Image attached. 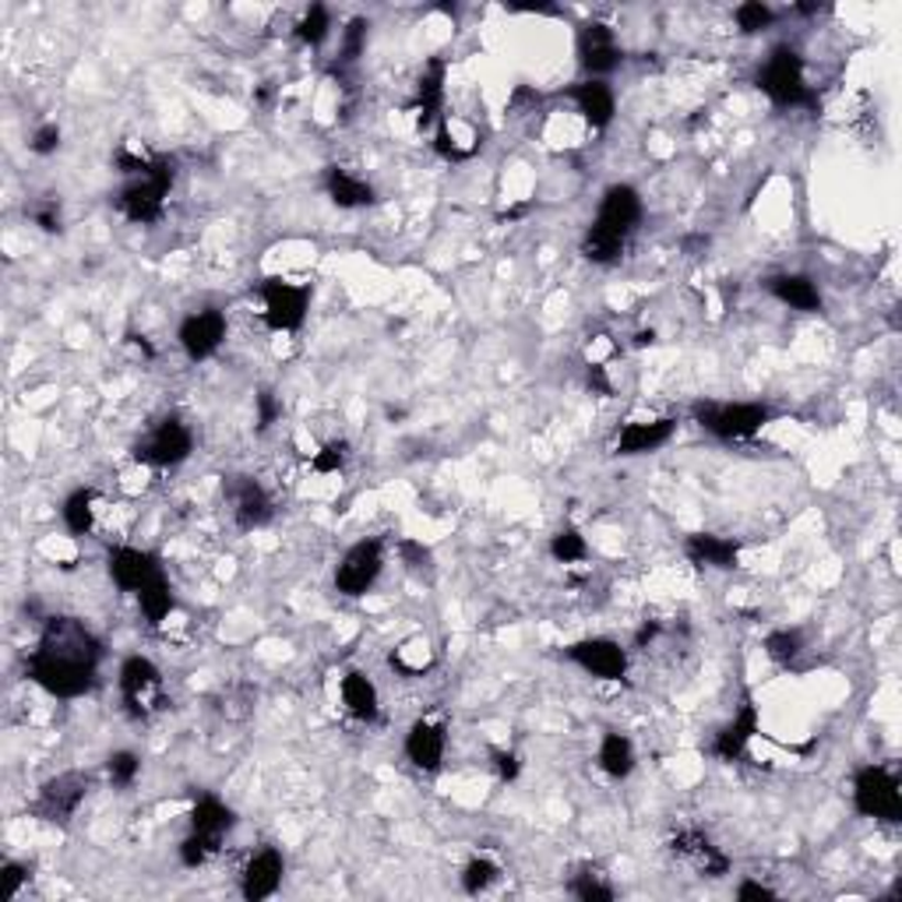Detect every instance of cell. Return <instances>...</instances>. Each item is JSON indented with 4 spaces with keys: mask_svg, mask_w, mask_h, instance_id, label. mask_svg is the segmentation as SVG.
<instances>
[{
    "mask_svg": "<svg viewBox=\"0 0 902 902\" xmlns=\"http://www.w3.org/2000/svg\"><path fill=\"white\" fill-rule=\"evenodd\" d=\"M345 462H350V444H345V441H328L324 448L315 451V459H310V470L321 473V476H332V473L342 470Z\"/></svg>",
    "mask_w": 902,
    "mask_h": 902,
    "instance_id": "obj_40",
    "label": "cell"
},
{
    "mask_svg": "<svg viewBox=\"0 0 902 902\" xmlns=\"http://www.w3.org/2000/svg\"><path fill=\"white\" fill-rule=\"evenodd\" d=\"M110 575H113V582L124 588V593H142V588L148 585V582H155L163 575V568L155 564V558L152 553H145V550H138V547H117L113 553H110Z\"/></svg>",
    "mask_w": 902,
    "mask_h": 902,
    "instance_id": "obj_17",
    "label": "cell"
},
{
    "mask_svg": "<svg viewBox=\"0 0 902 902\" xmlns=\"http://www.w3.org/2000/svg\"><path fill=\"white\" fill-rule=\"evenodd\" d=\"M61 148V128L57 124H43L36 134H32V152L36 155H54Z\"/></svg>",
    "mask_w": 902,
    "mask_h": 902,
    "instance_id": "obj_44",
    "label": "cell"
},
{
    "mask_svg": "<svg viewBox=\"0 0 902 902\" xmlns=\"http://www.w3.org/2000/svg\"><path fill=\"white\" fill-rule=\"evenodd\" d=\"M398 553H403V561H406L413 571H420V568L430 564V550H427L424 543H416V540H403V543H398Z\"/></svg>",
    "mask_w": 902,
    "mask_h": 902,
    "instance_id": "obj_47",
    "label": "cell"
},
{
    "mask_svg": "<svg viewBox=\"0 0 902 902\" xmlns=\"http://www.w3.org/2000/svg\"><path fill=\"white\" fill-rule=\"evenodd\" d=\"M564 656L571 659V663H579L585 673L600 676V681H624V676H628V652L610 638L575 641V646L564 649Z\"/></svg>",
    "mask_w": 902,
    "mask_h": 902,
    "instance_id": "obj_12",
    "label": "cell"
},
{
    "mask_svg": "<svg viewBox=\"0 0 902 902\" xmlns=\"http://www.w3.org/2000/svg\"><path fill=\"white\" fill-rule=\"evenodd\" d=\"M497 864L487 860V857H473L470 864H465V871H462V889L470 892V895H480V892H487L491 884L497 881Z\"/></svg>",
    "mask_w": 902,
    "mask_h": 902,
    "instance_id": "obj_34",
    "label": "cell"
},
{
    "mask_svg": "<svg viewBox=\"0 0 902 902\" xmlns=\"http://www.w3.org/2000/svg\"><path fill=\"white\" fill-rule=\"evenodd\" d=\"M670 854L676 860L691 864L698 875H708V878H719V875L730 871V860L719 854V846H713V839L702 836V832H695V828L676 832V836L670 839Z\"/></svg>",
    "mask_w": 902,
    "mask_h": 902,
    "instance_id": "obj_16",
    "label": "cell"
},
{
    "mask_svg": "<svg viewBox=\"0 0 902 902\" xmlns=\"http://www.w3.org/2000/svg\"><path fill=\"white\" fill-rule=\"evenodd\" d=\"M342 705H345V713H350L353 719H360V723H374L377 719V713H381L377 688L371 684L367 673L350 670V673L342 676Z\"/></svg>",
    "mask_w": 902,
    "mask_h": 902,
    "instance_id": "obj_25",
    "label": "cell"
},
{
    "mask_svg": "<svg viewBox=\"0 0 902 902\" xmlns=\"http://www.w3.org/2000/svg\"><path fill=\"white\" fill-rule=\"evenodd\" d=\"M656 635H659V624H656V620H652V624H646V628H641V631H638V638H635V641H638V649H646Z\"/></svg>",
    "mask_w": 902,
    "mask_h": 902,
    "instance_id": "obj_50",
    "label": "cell"
},
{
    "mask_svg": "<svg viewBox=\"0 0 902 902\" xmlns=\"http://www.w3.org/2000/svg\"><path fill=\"white\" fill-rule=\"evenodd\" d=\"M381 568H385V547H381V540H363L339 561L336 588L342 596H363L377 582Z\"/></svg>",
    "mask_w": 902,
    "mask_h": 902,
    "instance_id": "obj_10",
    "label": "cell"
},
{
    "mask_svg": "<svg viewBox=\"0 0 902 902\" xmlns=\"http://www.w3.org/2000/svg\"><path fill=\"white\" fill-rule=\"evenodd\" d=\"M673 433H676L673 416H659V420H631L617 433L614 451L617 455H646V451L663 448Z\"/></svg>",
    "mask_w": 902,
    "mask_h": 902,
    "instance_id": "obj_19",
    "label": "cell"
},
{
    "mask_svg": "<svg viewBox=\"0 0 902 902\" xmlns=\"http://www.w3.org/2000/svg\"><path fill=\"white\" fill-rule=\"evenodd\" d=\"M734 19H737V29L744 32V36H755V32H766L776 22V14L769 4H761V0H748V4H740L734 11Z\"/></svg>",
    "mask_w": 902,
    "mask_h": 902,
    "instance_id": "obj_37",
    "label": "cell"
},
{
    "mask_svg": "<svg viewBox=\"0 0 902 902\" xmlns=\"http://www.w3.org/2000/svg\"><path fill=\"white\" fill-rule=\"evenodd\" d=\"M737 899H776V892L769 889V884H758V881H744L740 889H737Z\"/></svg>",
    "mask_w": 902,
    "mask_h": 902,
    "instance_id": "obj_49",
    "label": "cell"
},
{
    "mask_svg": "<svg viewBox=\"0 0 902 902\" xmlns=\"http://www.w3.org/2000/svg\"><path fill=\"white\" fill-rule=\"evenodd\" d=\"M579 64L593 78H603V75L617 72L620 46H617V36H614L610 25H603V22L582 25V32H579Z\"/></svg>",
    "mask_w": 902,
    "mask_h": 902,
    "instance_id": "obj_13",
    "label": "cell"
},
{
    "mask_svg": "<svg viewBox=\"0 0 902 902\" xmlns=\"http://www.w3.org/2000/svg\"><path fill=\"white\" fill-rule=\"evenodd\" d=\"M600 769H603L606 776H614V779L631 776V769H635V748H631V740H628V737H620V734H606L603 744H600Z\"/></svg>",
    "mask_w": 902,
    "mask_h": 902,
    "instance_id": "obj_30",
    "label": "cell"
},
{
    "mask_svg": "<svg viewBox=\"0 0 902 902\" xmlns=\"http://www.w3.org/2000/svg\"><path fill=\"white\" fill-rule=\"evenodd\" d=\"M758 89L766 92L776 107H814L818 96L804 78V61L790 46H776L769 61L758 72Z\"/></svg>",
    "mask_w": 902,
    "mask_h": 902,
    "instance_id": "obj_3",
    "label": "cell"
},
{
    "mask_svg": "<svg viewBox=\"0 0 902 902\" xmlns=\"http://www.w3.org/2000/svg\"><path fill=\"white\" fill-rule=\"evenodd\" d=\"M684 553L691 558V564H698V568H719V571H730V568H737L740 547H737V540H726V536L695 532V536H688Z\"/></svg>",
    "mask_w": 902,
    "mask_h": 902,
    "instance_id": "obj_22",
    "label": "cell"
},
{
    "mask_svg": "<svg viewBox=\"0 0 902 902\" xmlns=\"http://www.w3.org/2000/svg\"><path fill=\"white\" fill-rule=\"evenodd\" d=\"M283 875H286L283 854L279 849L265 846L244 864V875H240V892H244V899H251V902H262V899L279 892Z\"/></svg>",
    "mask_w": 902,
    "mask_h": 902,
    "instance_id": "obj_15",
    "label": "cell"
},
{
    "mask_svg": "<svg viewBox=\"0 0 902 902\" xmlns=\"http://www.w3.org/2000/svg\"><path fill=\"white\" fill-rule=\"evenodd\" d=\"M695 424L723 441H744L772 420V409L761 403H695L691 406Z\"/></svg>",
    "mask_w": 902,
    "mask_h": 902,
    "instance_id": "obj_4",
    "label": "cell"
},
{
    "mask_svg": "<svg viewBox=\"0 0 902 902\" xmlns=\"http://www.w3.org/2000/svg\"><path fill=\"white\" fill-rule=\"evenodd\" d=\"M177 339L190 360H208L226 339V315L216 307H205V310H198V315L184 318Z\"/></svg>",
    "mask_w": 902,
    "mask_h": 902,
    "instance_id": "obj_14",
    "label": "cell"
},
{
    "mask_svg": "<svg viewBox=\"0 0 902 902\" xmlns=\"http://www.w3.org/2000/svg\"><path fill=\"white\" fill-rule=\"evenodd\" d=\"M801 649H804V638H801V631H790V628H783V631H772V635H766V656L772 659V663H779V667H790L796 656H801Z\"/></svg>",
    "mask_w": 902,
    "mask_h": 902,
    "instance_id": "obj_33",
    "label": "cell"
},
{
    "mask_svg": "<svg viewBox=\"0 0 902 902\" xmlns=\"http://www.w3.org/2000/svg\"><path fill=\"white\" fill-rule=\"evenodd\" d=\"M491 761H494V772L501 783H515L518 772H522V761H518L515 751H505V748H494L491 751Z\"/></svg>",
    "mask_w": 902,
    "mask_h": 902,
    "instance_id": "obj_42",
    "label": "cell"
},
{
    "mask_svg": "<svg viewBox=\"0 0 902 902\" xmlns=\"http://www.w3.org/2000/svg\"><path fill=\"white\" fill-rule=\"evenodd\" d=\"M85 793H89V776L85 772H61L57 779H50L40 790V801L32 804V811L40 814L43 822H72L75 811L81 807Z\"/></svg>",
    "mask_w": 902,
    "mask_h": 902,
    "instance_id": "obj_11",
    "label": "cell"
},
{
    "mask_svg": "<svg viewBox=\"0 0 902 902\" xmlns=\"http://www.w3.org/2000/svg\"><path fill=\"white\" fill-rule=\"evenodd\" d=\"M571 96H575V107L588 120V128H596V131L610 128V120L617 113V102H614L610 85L600 81V78H588V81L575 85V92H571Z\"/></svg>",
    "mask_w": 902,
    "mask_h": 902,
    "instance_id": "obj_23",
    "label": "cell"
},
{
    "mask_svg": "<svg viewBox=\"0 0 902 902\" xmlns=\"http://www.w3.org/2000/svg\"><path fill=\"white\" fill-rule=\"evenodd\" d=\"M107 772H110V783L120 787V790H128L138 772H142V758H138L134 751H113L107 758Z\"/></svg>",
    "mask_w": 902,
    "mask_h": 902,
    "instance_id": "obj_39",
    "label": "cell"
},
{
    "mask_svg": "<svg viewBox=\"0 0 902 902\" xmlns=\"http://www.w3.org/2000/svg\"><path fill=\"white\" fill-rule=\"evenodd\" d=\"M283 416V406H279V398H275L272 392H262L257 395V430H268L275 420Z\"/></svg>",
    "mask_w": 902,
    "mask_h": 902,
    "instance_id": "obj_43",
    "label": "cell"
},
{
    "mask_svg": "<svg viewBox=\"0 0 902 902\" xmlns=\"http://www.w3.org/2000/svg\"><path fill=\"white\" fill-rule=\"evenodd\" d=\"M138 606H142V614L148 624H163L173 610V588L166 582V575H160L155 582H148L142 593H138Z\"/></svg>",
    "mask_w": 902,
    "mask_h": 902,
    "instance_id": "obj_31",
    "label": "cell"
},
{
    "mask_svg": "<svg viewBox=\"0 0 902 902\" xmlns=\"http://www.w3.org/2000/svg\"><path fill=\"white\" fill-rule=\"evenodd\" d=\"M102 646L75 617L46 620L36 652L29 656V676L54 698H81L96 688Z\"/></svg>",
    "mask_w": 902,
    "mask_h": 902,
    "instance_id": "obj_1",
    "label": "cell"
},
{
    "mask_svg": "<svg viewBox=\"0 0 902 902\" xmlns=\"http://www.w3.org/2000/svg\"><path fill=\"white\" fill-rule=\"evenodd\" d=\"M641 222V198L631 184H614L606 187V195L600 201V212L593 226L582 237V254L593 265H614L620 262L624 248H628V237L635 233V226Z\"/></svg>",
    "mask_w": 902,
    "mask_h": 902,
    "instance_id": "obj_2",
    "label": "cell"
},
{
    "mask_svg": "<svg viewBox=\"0 0 902 902\" xmlns=\"http://www.w3.org/2000/svg\"><path fill=\"white\" fill-rule=\"evenodd\" d=\"M444 726L430 723V719H416L406 734V758L413 761L420 772H438L444 761Z\"/></svg>",
    "mask_w": 902,
    "mask_h": 902,
    "instance_id": "obj_18",
    "label": "cell"
},
{
    "mask_svg": "<svg viewBox=\"0 0 902 902\" xmlns=\"http://www.w3.org/2000/svg\"><path fill=\"white\" fill-rule=\"evenodd\" d=\"M230 828H233V811L226 807L219 796H208V793L198 796V804L190 807V832H201V836L222 843V836Z\"/></svg>",
    "mask_w": 902,
    "mask_h": 902,
    "instance_id": "obj_28",
    "label": "cell"
},
{
    "mask_svg": "<svg viewBox=\"0 0 902 902\" xmlns=\"http://www.w3.org/2000/svg\"><path fill=\"white\" fill-rule=\"evenodd\" d=\"M568 892L575 899H582V902H610L614 899V889L603 881V875L596 871V867H582V871L571 878Z\"/></svg>",
    "mask_w": 902,
    "mask_h": 902,
    "instance_id": "obj_32",
    "label": "cell"
},
{
    "mask_svg": "<svg viewBox=\"0 0 902 902\" xmlns=\"http://www.w3.org/2000/svg\"><path fill=\"white\" fill-rule=\"evenodd\" d=\"M585 385H588V392H596V395H614V385H610V377H606L603 363H588V367H585Z\"/></svg>",
    "mask_w": 902,
    "mask_h": 902,
    "instance_id": "obj_48",
    "label": "cell"
},
{
    "mask_svg": "<svg viewBox=\"0 0 902 902\" xmlns=\"http://www.w3.org/2000/svg\"><path fill=\"white\" fill-rule=\"evenodd\" d=\"M755 734H758V708H755V702H744L740 713L716 734L713 755L719 761H737V758H744V751L751 748Z\"/></svg>",
    "mask_w": 902,
    "mask_h": 902,
    "instance_id": "obj_20",
    "label": "cell"
},
{
    "mask_svg": "<svg viewBox=\"0 0 902 902\" xmlns=\"http://www.w3.org/2000/svg\"><path fill=\"white\" fill-rule=\"evenodd\" d=\"M173 177H177L173 160H166V155H155V163H152V169L145 173V177L138 184H131V187H124V195L117 198L120 216L138 222V226H152L155 219L163 216Z\"/></svg>",
    "mask_w": 902,
    "mask_h": 902,
    "instance_id": "obj_5",
    "label": "cell"
},
{
    "mask_svg": "<svg viewBox=\"0 0 902 902\" xmlns=\"http://www.w3.org/2000/svg\"><path fill=\"white\" fill-rule=\"evenodd\" d=\"M262 304H265V324L272 332H297L307 318L310 289L286 283V279H265L262 283Z\"/></svg>",
    "mask_w": 902,
    "mask_h": 902,
    "instance_id": "obj_9",
    "label": "cell"
},
{
    "mask_svg": "<svg viewBox=\"0 0 902 902\" xmlns=\"http://www.w3.org/2000/svg\"><path fill=\"white\" fill-rule=\"evenodd\" d=\"M328 29H332V14H328V8L315 4V8H310V11L304 14V19H300V25H297V40L307 43V46H321V43L328 40Z\"/></svg>",
    "mask_w": 902,
    "mask_h": 902,
    "instance_id": "obj_35",
    "label": "cell"
},
{
    "mask_svg": "<svg viewBox=\"0 0 902 902\" xmlns=\"http://www.w3.org/2000/svg\"><path fill=\"white\" fill-rule=\"evenodd\" d=\"M550 553H553V561H558V564H579V561H585L588 547H585L579 529H561L550 540Z\"/></svg>",
    "mask_w": 902,
    "mask_h": 902,
    "instance_id": "obj_36",
    "label": "cell"
},
{
    "mask_svg": "<svg viewBox=\"0 0 902 902\" xmlns=\"http://www.w3.org/2000/svg\"><path fill=\"white\" fill-rule=\"evenodd\" d=\"M29 881V867L22 864H4V899H19Z\"/></svg>",
    "mask_w": 902,
    "mask_h": 902,
    "instance_id": "obj_46",
    "label": "cell"
},
{
    "mask_svg": "<svg viewBox=\"0 0 902 902\" xmlns=\"http://www.w3.org/2000/svg\"><path fill=\"white\" fill-rule=\"evenodd\" d=\"M444 75H448V64L444 61H430L420 75V85H416V124L420 128H430L433 117L441 113V102H444Z\"/></svg>",
    "mask_w": 902,
    "mask_h": 902,
    "instance_id": "obj_24",
    "label": "cell"
},
{
    "mask_svg": "<svg viewBox=\"0 0 902 902\" xmlns=\"http://www.w3.org/2000/svg\"><path fill=\"white\" fill-rule=\"evenodd\" d=\"M769 293L779 304H787L793 310H804V315L822 310V293L807 279V275H776V279H769Z\"/></svg>",
    "mask_w": 902,
    "mask_h": 902,
    "instance_id": "obj_26",
    "label": "cell"
},
{
    "mask_svg": "<svg viewBox=\"0 0 902 902\" xmlns=\"http://www.w3.org/2000/svg\"><path fill=\"white\" fill-rule=\"evenodd\" d=\"M219 846H222L219 839H208V836H201V832H190V836L180 843V860H184V867H205L219 854Z\"/></svg>",
    "mask_w": 902,
    "mask_h": 902,
    "instance_id": "obj_38",
    "label": "cell"
},
{
    "mask_svg": "<svg viewBox=\"0 0 902 902\" xmlns=\"http://www.w3.org/2000/svg\"><path fill=\"white\" fill-rule=\"evenodd\" d=\"M32 222H36L40 230H46V233H57L61 230V205L57 201L36 205V208H32Z\"/></svg>",
    "mask_w": 902,
    "mask_h": 902,
    "instance_id": "obj_45",
    "label": "cell"
},
{
    "mask_svg": "<svg viewBox=\"0 0 902 902\" xmlns=\"http://www.w3.org/2000/svg\"><path fill=\"white\" fill-rule=\"evenodd\" d=\"M854 804L864 818H878V822H902V793L899 783L889 769L881 766H867L857 772L854 779Z\"/></svg>",
    "mask_w": 902,
    "mask_h": 902,
    "instance_id": "obj_6",
    "label": "cell"
},
{
    "mask_svg": "<svg viewBox=\"0 0 902 902\" xmlns=\"http://www.w3.org/2000/svg\"><path fill=\"white\" fill-rule=\"evenodd\" d=\"M230 497H233V518L240 529H262L268 518H272V497L257 487L254 480L248 476H237L230 483Z\"/></svg>",
    "mask_w": 902,
    "mask_h": 902,
    "instance_id": "obj_21",
    "label": "cell"
},
{
    "mask_svg": "<svg viewBox=\"0 0 902 902\" xmlns=\"http://www.w3.org/2000/svg\"><path fill=\"white\" fill-rule=\"evenodd\" d=\"M324 190L339 208H363V205L374 201V187L367 180L353 177V173L339 169V166H332L324 173Z\"/></svg>",
    "mask_w": 902,
    "mask_h": 902,
    "instance_id": "obj_27",
    "label": "cell"
},
{
    "mask_svg": "<svg viewBox=\"0 0 902 902\" xmlns=\"http://www.w3.org/2000/svg\"><path fill=\"white\" fill-rule=\"evenodd\" d=\"M367 22L363 19H353L350 25H345V32H342V61L345 64H353L360 54H363V46H367Z\"/></svg>",
    "mask_w": 902,
    "mask_h": 902,
    "instance_id": "obj_41",
    "label": "cell"
},
{
    "mask_svg": "<svg viewBox=\"0 0 902 902\" xmlns=\"http://www.w3.org/2000/svg\"><path fill=\"white\" fill-rule=\"evenodd\" d=\"M120 695L134 719H148L163 708V673L145 656H131L120 667Z\"/></svg>",
    "mask_w": 902,
    "mask_h": 902,
    "instance_id": "obj_7",
    "label": "cell"
},
{
    "mask_svg": "<svg viewBox=\"0 0 902 902\" xmlns=\"http://www.w3.org/2000/svg\"><path fill=\"white\" fill-rule=\"evenodd\" d=\"M190 448H195V433L177 416H166V420L155 427L145 441L134 444V459L145 465H160V470H169V465H180Z\"/></svg>",
    "mask_w": 902,
    "mask_h": 902,
    "instance_id": "obj_8",
    "label": "cell"
},
{
    "mask_svg": "<svg viewBox=\"0 0 902 902\" xmlns=\"http://www.w3.org/2000/svg\"><path fill=\"white\" fill-rule=\"evenodd\" d=\"M96 505H99V494L92 487H81L75 491L72 497L64 501V526L67 532H75V536H85V532H92L96 526Z\"/></svg>",
    "mask_w": 902,
    "mask_h": 902,
    "instance_id": "obj_29",
    "label": "cell"
}]
</instances>
